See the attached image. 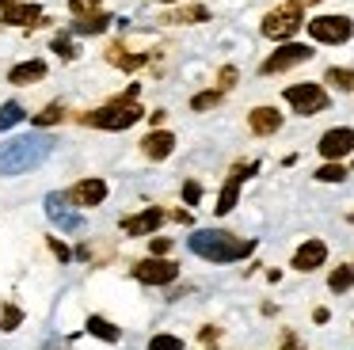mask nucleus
I'll use <instances>...</instances> for the list:
<instances>
[{"label": "nucleus", "mask_w": 354, "mask_h": 350, "mask_svg": "<svg viewBox=\"0 0 354 350\" xmlns=\"http://www.w3.org/2000/svg\"><path fill=\"white\" fill-rule=\"evenodd\" d=\"M171 149H176V137H171L168 129H156V133H149L145 141H141V152H145L149 160H168Z\"/></svg>", "instance_id": "nucleus-16"}, {"label": "nucleus", "mask_w": 354, "mask_h": 350, "mask_svg": "<svg viewBox=\"0 0 354 350\" xmlns=\"http://www.w3.org/2000/svg\"><path fill=\"white\" fill-rule=\"evenodd\" d=\"M111 27V15H88V19H77L73 23V35H103Z\"/></svg>", "instance_id": "nucleus-22"}, {"label": "nucleus", "mask_w": 354, "mask_h": 350, "mask_svg": "<svg viewBox=\"0 0 354 350\" xmlns=\"http://www.w3.org/2000/svg\"><path fill=\"white\" fill-rule=\"evenodd\" d=\"M255 167H259V164H236V167L229 172V179H225L221 194H217V205H214L221 217H225V213H232V205H236V198H240V187H244L248 175H255Z\"/></svg>", "instance_id": "nucleus-9"}, {"label": "nucleus", "mask_w": 354, "mask_h": 350, "mask_svg": "<svg viewBox=\"0 0 354 350\" xmlns=\"http://www.w3.org/2000/svg\"><path fill=\"white\" fill-rule=\"evenodd\" d=\"M320 156L324 160H343L346 152L354 149V129H346V126H335V129H328V133L320 137Z\"/></svg>", "instance_id": "nucleus-11"}, {"label": "nucleus", "mask_w": 354, "mask_h": 350, "mask_svg": "<svg viewBox=\"0 0 354 350\" xmlns=\"http://www.w3.org/2000/svg\"><path fill=\"white\" fill-rule=\"evenodd\" d=\"M54 152L50 137H16V141L0 145V175H19L27 167H39Z\"/></svg>", "instance_id": "nucleus-2"}, {"label": "nucleus", "mask_w": 354, "mask_h": 350, "mask_svg": "<svg viewBox=\"0 0 354 350\" xmlns=\"http://www.w3.org/2000/svg\"><path fill=\"white\" fill-rule=\"evenodd\" d=\"M171 251V240H164V236H156L153 240V255H168Z\"/></svg>", "instance_id": "nucleus-36"}, {"label": "nucleus", "mask_w": 354, "mask_h": 350, "mask_svg": "<svg viewBox=\"0 0 354 350\" xmlns=\"http://www.w3.org/2000/svg\"><path fill=\"white\" fill-rule=\"evenodd\" d=\"M62 118H65V107H62V103H50L46 111L35 114L31 122H35V126H54V122H62Z\"/></svg>", "instance_id": "nucleus-26"}, {"label": "nucleus", "mask_w": 354, "mask_h": 350, "mask_svg": "<svg viewBox=\"0 0 354 350\" xmlns=\"http://www.w3.org/2000/svg\"><path fill=\"white\" fill-rule=\"evenodd\" d=\"M88 331H92L95 339H103V342H118V339H122V331H118L111 320H103V316H88Z\"/></svg>", "instance_id": "nucleus-21"}, {"label": "nucleus", "mask_w": 354, "mask_h": 350, "mask_svg": "<svg viewBox=\"0 0 354 350\" xmlns=\"http://www.w3.org/2000/svg\"><path fill=\"white\" fill-rule=\"evenodd\" d=\"M103 198H107V183L103 179H80L77 187L69 190V202L80 205V210H92V205H100Z\"/></svg>", "instance_id": "nucleus-12"}, {"label": "nucleus", "mask_w": 354, "mask_h": 350, "mask_svg": "<svg viewBox=\"0 0 354 350\" xmlns=\"http://www.w3.org/2000/svg\"><path fill=\"white\" fill-rule=\"evenodd\" d=\"M324 259H328V243L324 240H305L297 251H293V270H316V266H324Z\"/></svg>", "instance_id": "nucleus-14"}, {"label": "nucleus", "mask_w": 354, "mask_h": 350, "mask_svg": "<svg viewBox=\"0 0 354 350\" xmlns=\"http://www.w3.org/2000/svg\"><path fill=\"white\" fill-rule=\"evenodd\" d=\"M221 95H225V91H198V95L191 99V107H194V111H209V107L221 103Z\"/></svg>", "instance_id": "nucleus-28"}, {"label": "nucleus", "mask_w": 354, "mask_h": 350, "mask_svg": "<svg viewBox=\"0 0 354 350\" xmlns=\"http://www.w3.org/2000/svg\"><path fill=\"white\" fill-rule=\"evenodd\" d=\"M328 84H335L339 91H354V68H328V76H324Z\"/></svg>", "instance_id": "nucleus-24"}, {"label": "nucleus", "mask_w": 354, "mask_h": 350, "mask_svg": "<svg viewBox=\"0 0 354 350\" xmlns=\"http://www.w3.org/2000/svg\"><path fill=\"white\" fill-rule=\"evenodd\" d=\"M206 19H209V8L187 4V8H176V12H168L160 23H206Z\"/></svg>", "instance_id": "nucleus-20"}, {"label": "nucleus", "mask_w": 354, "mask_h": 350, "mask_svg": "<svg viewBox=\"0 0 354 350\" xmlns=\"http://www.w3.org/2000/svg\"><path fill=\"white\" fill-rule=\"evenodd\" d=\"M308 57H313V46L286 42V46H278V50L270 53L267 61H263L259 73H263V76H274V73H286V68H293V65H305Z\"/></svg>", "instance_id": "nucleus-7"}, {"label": "nucleus", "mask_w": 354, "mask_h": 350, "mask_svg": "<svg viewBox=\"0 0 354 350\" xmlns=\"http://www.w3.org/2000/svg\"><path fill=\"white\" fill-rule=\"evenodd\" d=\"M183 198H187V202H198V198H202V187H198V183H187V187H183Z\"/></svg>", "instance_id": "nucleus-35"}, {"label": "nucleus", "mask_w": 354, "mask_h": 350, "mask_svg": "<svg viewBox=\"0 0 354 350\" xmlns=\"http://www.w3.org/2000/svg\"><path fill=\"white\" fill-rule=\"evenodd\" d=\"M145 118V111L138 107V99H122L118 95L115 103L100 107V111L84 114V126H95V129H130L133 122Z\"/></svg>", "instance_id": "nucleus-3"}, {"label": "nucleus", "mask_w": 354, "mask_h": 350, "mask_svg": "<svg viewBox=\"0 0 354 350\" xmlns=\"http://www.w3.org/2000/svg\"><path fill=\"white\" fill-rule=\"evenodd\" d=\"M316 179H320V183H343V179H346V167L335 164V160H328V164L316 172Z\"/></svg>", "instance_id": "nucleus-25"}, {"label": "nucleus", "mask_w": 354, "mask_h": 350, "mask_svg": "<svg viewBox=\"0 0 354 350\" xmlns=\"http://www.w3.org/2000/svg\"><path fill=\"white\" fill-rule=\"evenodd\" d=\"M282 350H301V347H297V339H286V347H282Z\"/></svg>", "instance_id": "nucleus-38"}, {"label": "nucleus", "mask_w": 354, "mask_h": 350, "mask_svg": "<svg viewBox=\"0 0 354 350\" xmlns=\"http://www.w3.org/2000/svg\"><path fill=\"white\" fill-rule=\"evenodd\" d=\"M293 4H320V0H293Z\"/></svg>", "instance_id": "nucleus-39"}, {"label": "nucleus", "mask_w": 354, "mask_h": 350, "mask_svg": "<svg viewBox=\"0 0 354 350\" xmlns=\"http://www.w3.org/2000/svg\"><path fill=\"white\" fill-rule=\"evenodd\" d=\"M187 243H191V251L198 259H206V263H236V259H244L255 251V240H240V236H232V232H214V228L194 232Z\"/></svg>", "instance_id": "nucleus-1"}, {"label": "nucleus", "mask_w": 354, "mask_h": 350, "mask_svg": "<svg viewBox=\"0 0 354 350\" xmlns=\"http://www.w3.org/2000/svg\"><path fill=\"white\" fill-rule=\"evenodd\" d=\"M19 320H24V312H19L16 304H8V308H4V316H0V327H4V331H12V327H19Z\"/></svg>", "instance_id": "nucleus-31"}, {"label": "nucleus", "mask_w": 354, "mask_h": 350, "mask_svg": "<svg viewBox=\"0 0 354 350\" xmlns=\"http://www.w3.org/2000/svg\"><path fill=\"white\" fill-rule=\"evenodd\" d=\"M248 126H252V133L270 137V133H278V129H282V114H278L274 107H255V111L248 114Z\"/></svg>", "instance_id": "nucleus-15"}, {"label": "nucleus", "mask_w": 354, "mask_h": 350, "mask_svg": "<svg viewBox=\"0 0 354 350\" xmlns=\"http://www.w3.org/2000/svg\"><path fill=\"white\" fill-rule=\"evenodd\" d=\"M42 19V8L39 4H16V0H12L8 8H4V23H12V27H27V23H39Z\"/></svg>", "instance_id": "nucleus-17"}, {"label": "nucleus", "mask_w": 354, "mask_h": 350, "mask_svg": "<svg viewBox=\"0 0 354 350\" xmlns=\"http://www.w3.org/2000/svg\"><path fill=\"white\" fill-rule=\"evenodd\" d=\"M50 251H54V255L62 259V263H69V259H73V255H69V248H65L62 240H50Z\"/></svg>", "instance_id": "nucleus-34"}, {"label": "nucleus", "mask_w": 354, "mask_h": 350, "mask_svg": "<svg viewBox=\"0 0 354 350\" xmlns=\"http://www.w3.org/2000/svg\"><path fill=\"white\" fill-rule=\"evenodd\" d=\"M232 84H236V68H232V65H225L221 73H217V91H229Z\"/></svg>", "instance_id": "nucleus-32"}, {"label": "nucleus", "mask_w": 354, "mask_h": 350, "mask_svg": "<svg viewBox=\"0 0 354 350\" xmlns=\"http://www.w3.org/2000/svg\"><path fill=\"white\" fill-rule=\"evenodd\" d=\"M160 4H176V0H160Z\"/></svg>", "instance_id": "nucleus-41"}, {"label": "nucleus", "mask_w": 354, "mask_h": 350, "mask_svg": "<svg viewBox=\"0 0 354 350\" xmlns=\"http://www.w3.org/2000/svg\"><path fill=\"white\" fill-rule=\"evenodd\" d=\"M133 274H138V282H145V286H168V282L179 278V266L171 263V259H141L138 266H133Z\"/></svg>", "instance_id": "nucleus-8"}, {"label": "nucleus", "mask_w": 354, "mask_h": 350, "mask_svg": "<svg viewBox=\"0 0 354 350\" xmlns=\"http://www.w3.org/2000/svg\"><path fill=\"white\" fill-rule=\"evenodd\" d=\"M308 35H313L316 42L339 46V42H346V38L354 35V23L346 19V15H316V19L308 23Z\"/></svg>", "instance_id": "nucleus-6"}, {"label": "nucleus", "mask_w": 354, "mask_h": 350, "mask_svg": "<svg viewBox=\"0 0 354 350\" xmlns=\"http://www.w3.org/2000/svg\"><path fill=\"white\" fill-rule=\"evenodd\" d=\"M46 217L54 221L62 232H80V228H84L80 213H73V205H69V194H46Z\"/></svg>", "instance_id": "nucleus-10"}, {"label": "nucleus", "mask_w": 354, "mask_h": 350, "mask_svg": "<svg viewBox=\"0 0 354 350\" xmlns=\"http://www.w3.org/2000/svg\"><path fill=\"white\" fill-rule=\"evenodd\" d=\"M19 118H24V107H19V103H4V107H0V129H12Z\"/></svg>", "instance_id": "nucleus-27"}, {"label": "nucleus", "mask_w": 354, "mask_h": 350, "mask_svg": "<svg viewBox=\"0 0 354 350\" xmlns=\"http://www.w3.org/2000/svg\"><path fill=\"white\" fill-rule=\"evenodd\" d=\"M46 76V61H24L8 73V84H31V80H42Z\"/></svg>", "instance_id": "nucleus-19"}, {"label": "nucleus", "mask_w": 354, "mask_h": 350, "mask_svg": "<svg viewBox=\"0 0 354 350\" xmlns=\"http://www.w3.org/2000/svg\"><path fill=\"white\" fill-rule=\"evenodd\" d=\"M69 12L88 19V15H100V0H69Z\"/></svg>", "instance_id": "nucleus-29"}, {"label": "nucleus", "mask_w": 354, "mask_h": 350, "mask_svg": "<svg viewBox=\"0 0 354 350\" xmlns=\"http://www.w3.org/2000/svg\"><path fill=\"white\" fill-rule=\"evenodd\" d=\"M217 339V327H202V342H214Z\"/></svg>", "instance_id": "nucleus-37"}, {"label": "nucleus", "mask_w": 354, "mask_h": 350, "mask_svg": "<svg viewBox=\"0 0 354 350\" xmlns=\"http://www.w3.org/2000/svg\"><path fill=\"white\" fill-rule=\"evenodd\" d=\"M328 286L335 289V293H346V289L354 286V266H335L331 278H328Z\"/></svg>", "instance_id": "nucleus-23"}, {"label": "nucleus", "mask_w": 354, "mask_h": 350, "mask_svg": "<svg viewBox=\"0 0 354 350\" xmlns=\"http://www.w3.org/2000/svg\"><path fill=\"white\" fill-rule=\"evenodd\" d=\"M149 347L153 350H183V339H176V335H153Z\"/></svg>", "instance_id": "nucleus-30"}, {"label": "nucleus", "mask_w": 354, "mask_h": 350, "mask_svg": "<svg viewBox=\"0 0 354 350\" xmlns=\"http://www.w3.org/2000/svg\"><path fill=\"white\" fill-rule=\"evenodd\" d=\"M54 50H57V53H62V57H65V61H73V57H77V46H73V42H69V38H62V35H57V38H54Z\"/></svg>", "instance_id": "nucleus-33"}, {"label": "nucleus", "mask_w": 354, "mask_h": 350, "mask_svg": "<svg viewBox=\"0 0 354 350\" xmlns=\"http://www.w3.org/2000/svg\"><path fill=\"white\" fill-rule=\"evenodd\" d=\"M107 61H111L115 68H126V73H133V68H141L149 57H145V53H130L122 42H115V46H107Z\"/></svg>", "instance_id": "nucleus-18"}, {"label": "nucleus", "mask_w": 354, "mask_h": 350, "mask_svg": "<svg viewBox=\"0 0 354 350\" xmlns=\"http://www.w3.org/2000/svg\"><path fill=\"white\" fill-rule=\"evenodd\" d=\"M305 27V15H301V4H286V8H274V12L263 15V35L274 38V42H286V38H293L297 30Z\"/></svg>", "instance_id": "nucleus-4"}, {"label": "nucleus", "mask_w": 354, "mask_h": 350, "mask_svg": "<svg viewBox=\"0 0 354 350\" xmlns=\"http://www.w3.org/2000/svg\"><path fill=\"white\" fill-rule=\"evenodd\" d=\"M12 4V0H0V12H4V8H8Z\"/></svg>", "instance_id": "nucleus-40"}, {"label": "nucleus", "mask_w": 354, "mask_h": 350, "mask_svg": "<svg viewBox=\"0 0 354 350\" xmlns=\"http://www.w3.org/2000/svg\"><path fill=\"white\" fill-rule=\"evenodd\" d=\"M351 221H354V213H351Z\"/></svg>", "instance_id": "nucleus-42"}, {"label": "nucleus", "mask_w": 354, "mask_h": 350, "mask_svg": "<svg viewBox=\"0 0 354 350\" xmlns=\"http://www.w3.org/2000/svg\"><path fill=\"white\" fill-rule=\"evenodd\" d=\"M286 103L297 114H320V111H328V91L320 84H290L286 88Z\"/></svg>", "instance_id": "nucleus-5"}, {"label": "nucleus", "mask_w": 354, "mask_h": 350, "mask_svg": "<svg viewBox=\"0 0 354 350\" xmlns=\"http://www.w3.org/2000/svg\"><path fill=\"white\" fill-rule=\"evenodd\" d=\"M160 221H164V210L149 205V210L133 213V217H122V232L126 236H149V232H156V228H160Z\"/></svg>", "instance_id": "nucleus-13"}]
</instances>
